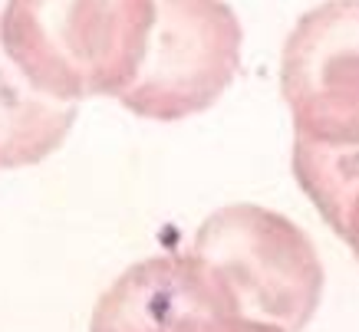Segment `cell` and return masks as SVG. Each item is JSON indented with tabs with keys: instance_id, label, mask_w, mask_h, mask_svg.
Wrapping results in <instances>:
<instances>
[{
	"instance_id": "obj_4",
	"label": "cell",
	"mask_w": 359,
	"mask_h": 332,
	"mask_svg": "<svg viewBox=\"0 0 359 332\" xmlns=\"http://www.w3.org/2000/svg\"><path fill=\"white\" fill-rule=\"evenodd\" d=\"M280 92L294 139L359 148V0H323L290 30Z\"/></svg>"
},
{
	"instance_id": "obj_1",
	"label": "cell",
	"mask_w": 359,
	"mask_h": 332,
	"mask_svg": "<svg viewBox=\"0 0 359 332\" xmlns=\"http://www.w3.org/2000/svg\"><path fill=\"white\" fill-rule=\"evenodd\" d=\"M155 0H7L4 50L60 102L116 96L139 73Z\"/></svg>"
},
{
	"instance_id": "obj_3",
	"label": "cell",
	"mask_w": 359,
	"mask_h": 332,
	"mask_svg": "<svg viewBox=\"0 0 359 332\" xmlns=\"http://www.w3.org/2000/svg\"><path fill=\"white\" fill-rule=\"evenodd\" d=\"M241 40L238 13L224 0H155L145 56L119 102L152 122L205 112L238 76Z\"/></svg>"
},
{
	"instance_id": "obj_6",
	"label": "cell",
	"mask_w": 359,
	"mask_h": 332,
	"mask_svg": "<svg viewBox=\"0 0 359 332\" xmlns=\"http://www.w3.org/2000/svg\"><path fill=\"white\" fill-rule=\"evenodd\" d=\"M76 122V102H60L33 86L0 40V168L50 158Z\"/></svg>"
},
{
	"instance_id": "obj_7",
	"label": "cell",
	"mask_w": 359,
	"mask_h": 332,
	"mask_svg": "<svg viewBox=\"0 0 359 332\" xmlns=\"http://www.w3.org/2000/svg\"><path fill=\"white\" fill-rule=\"evenodd\" d=\"M294 178L359 263V148H327L294 139Z\"/></svg>"
},
{
	"instance_id": "obj_8",
	"label": "cell",
	"mask_w": 359,
	"mask_h": 332,
	"mask_svg": "<svg viewBox=\"0 0 359 332\" xmlns=\"http://www.w3.org/2000/svg\"><path fill=\"white\" fill-rule=\"evenodd\" d=\"M244 332H283V329H277L271 322H244Z\"/></svg>"
},
{
	"instance_id": "obj_5",
	"label": "cell",
	"mask_w": 359,
	"mask_h": 332,
	"mask_svg": "<svg viewBox=\"0 0 359 332\" xmlns=\"http://www.w3.org/2000/svg\"><path fill=\"white\" fill-rule=\"evenodd\" d=\"M89 332H244V319L191 254H168L132 263L99 296Z\"/></svg>"
},
{
	"instance_id": "obj_2",
	"label": "cell",
	"mask_w": 359,
	"mask_h": 332,
	"mask_svg": "<svg viewBox=\"0 0 359 332\" xmlns=\"http://www.w3.org/2000/svg\"><path fill=\"white\" fill-rule=\"evenodd\" d=\"M191 257L244 322L304 332L323 296V263L290 217L261 204H228L198 227Z\"/></svg>"
}]
</instances>
